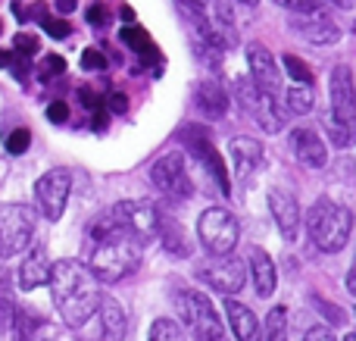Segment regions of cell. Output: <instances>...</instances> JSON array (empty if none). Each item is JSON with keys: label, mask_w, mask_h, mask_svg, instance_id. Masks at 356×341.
Returning a JSON list of instances; mask_svg holds the SVG:
<instances>
[{"label": "cell", "mask_w": 356, "mask_h": 341, "mask_svg": "<svg viewBox=\"0 0 356 341\" xmlns=\"http://www.w3.org/2000/svg\"><path fill=\"white\" fill-rule=\"evenodd\" d=\"M38 19H41L44 31H47L50 38H69V31H72V29H69V22H66V19L47 16V13H41V16H38Z\"/></svg>", "instance_id": "d6a6232c"}, {"label": "cell", "mask_w": 356, "mask_h": 341, "mask_svg": "<svg viewBox=\"0 0 356 341\" xmlns=\"http://www.w3.org/2000/svg\"><path fill=\"white\" fill-rule=\"evenodd\" d=\"M332 3H334V6H341V10H350L353 0H332Z\"/></svg>", "instance_id": "bcb514c9"}, {"label": "cell", "mask_w": 356, "mask_h": 341, "mask_svg": "<svg viewBox=\"0 0 356 341\" xmlns=\"http://www.w3.org/2000/svg\"><path fill=\"white\" fill-rule=\"evenodd\" d=\"M188 144L194 148V154H200L203 166L213 169L216 182H219V188L228 194V173H225V163H222V157L213 150V144L207 141V132L197 129V125H188Z\"/></svg>", "instance_id": "e0dca14e"}, {"label": "cell", "mask_w": 356, "mask_h": 341, "mask_svg": "<svg viewBox=\"0 0 356 341\" xmlns=\"http://www.w3.org/2000/svg\"><path fill=\"white\" fill-rule=\"evenodd\" d=\"M38 35H29V31H22V35H16V54H22V56H31V54H38Z\"/></svg>", "instance_id": "e575fe53"}, {"label": "cell", "mask_w": 356, "mask_h": 341, "mask_svg": "<svg viewBox=\"0 0 356 341\" xmlns=\"http://www.w3.org/2000/svg\"><path fill=\"white\" fill-rule=\"evenodd\" d=\"M47 119H50V122H66V119H69V106L63 104V100H54V104L47 106Z\"/></svg>", "instance_id": "74e56055"}, {"label": "cell", "mask_w": 356, "mask_h": 341, "mask_svg": "<svg viewBox=\"0 0 356 341\" xmlns=\"http://www.w3.org/2000/svg\"><path fill=\"white\" fill-rule=\"evenodd\" d=\"M10 63H13V54L10 50H0V69H6Z\"/></svg>", "instance_id": "ee69618b"}, {"label": "cell", "mask_w": 356, "mask_h": 341, "mask_svg": "<svg viewBox=\"0 0 356 341\" xmlns=\"http://www.w3.org/2000/svg\"><path fill=\"white\" fill-rule=\"evenodd\" d=\"M328 94H332V113L341 119V122L353 125V106H356V100H353V75H350V66H334Z\"/></svg>", "instance_id": "5bb4252c"}, {"label": "cell", "mask_w": 356, "mask_h": 341, "mask_svg": "<svg viewBox=\"0 0 356 341\" xmlns=\"http://www.w3.org/2000/svg\"><path fill=\"white\" fill-rule=\"evenodd\" d=\"M106 125H110V116H106V113H97V116H94V129L104 132Z\"/></svg>", "instance_id": "b9f144b4"}, {"label": "cell", "mask_w": 356, "mask_h": 341, "mask_svg": "<svg viewBox=\"0 0 356 341\" xmlns=\"http://www.w3.org/2000/svg\"><path fill=\"white\" fill-rule=\"evenodd\" d=\"M110 104H113V110H116V113H125V110H129V100H125V94H113Z\"/></svg>", "instance_id": "60d3db41"}, {"label": "cell", "mask_w": 356, "mask_h": 341, "mask_svg": "<svg viewBox=\"0 0 356 341\" xmlns=\"http://www.w3.org/2000/svg\"><path fill=\"white\" fill-rule=\"evenodd\" d=\"M122 19L125 22H131V19H135V10H131V6H122Z\"/></svg>", "instance_id": "f6af8a7d"}, {"label": "cell", "mask_w": 356, "mask_h": 341, "mask_svg": "<svg viewBox=\"0 0 356 341\" xmlns=\"http://www.w3.org/2000/svg\"><path fill=\"white\" fill-rule=\"evenodd\" d=\"M263 144L257 141V138H234L232 141V166L234 173L244 179V175H250L253 169L263 166Z\"/></svg>", "instance_id": "ffe728a7"}, {"label": "cell", "mask_w": 356, "mask_h": 341, "mask_svg": "<svg viewBox=\"0 0 356 341\" xmlns=\"http://www.w3.org/2000/svg\"><path fill=\"white\" fill-rule=\"evenodd\" d=\"M197 232H200V241L209 254L225 257V254H232L234 244H238L241 223L228 210H222V207H209V210L200 213V219H197Z\"/></svg>", "instance_id": "8992f818"}, {"label": "cell", "mask_w": 356, "mask_h": 341, "mask_svg": "<svg viewBox=\"0 0 356 341\" xmlns=\"http://www.w3.org/2000/svg\"><path fill=\"white\" fill-rule=\"evenodd\" d=\"M225 317L232 326V335L238 341H263V326L257 323L250 307H244L241 301H225Z\"/></svg>", "instance_id": "2e32d148"}, {"label": "cell", "mask_w": 356, "mask_h": 341, "mask_svg": "<svg viewBox=\"0 0 356 341\" xmlns=\"http://www.w3.org/2000/svg\"><path fill=\"white\" fill-rule=\"evenodd\" d=\"M0 31H3V22H0Z\"/></svg>", "instance_id": "681fc988"}, {"label": "cell", "mask_w": 356, "mask_h": 341, "mask_svg": "<svg viewBox=\"0 0 356 341\" xmlns=\"http://www.w3.org/2000/svg\"><path fill=\"white\" fill-rule=\"evenodd\" d=\"M69 191H72V175L69 169H50L38 179L35 185V194H38V207L47 219H60L63 210H66V200H69Z\"/></svg>", "instance_id": "9c48e42d"}, {"label": "cell", "mask_w": 356, "mask_h": 341, "mask_svg": "<svg viewBox=\"0 0 356 341\" xmlns=\"http://www.w3.org/2000/svg\"><path fill=\"white\" fill-rule=\"evenodd\" d=\"M147 341H184L181 338V326L172 323V319H156L150 326V338Z\"/></svg>", "instance_id": "f546056e"}, {"label": "cell", "mask_w": 356, "mask_h": 341, "mask_svg": "<svg viewBox=\"0 0 356 341\" xmlns=\"http://www.w3.org/2000/svg\"><path fill=\"white\" fill-rule=\"evenodd\" d=\"M29 144H31V132L29 129H16V132H10V135H6V150H10L13 157L25 154V150H29Z\"/></svg>", "instance_id": "1f68e13d"}, {"label": "cell", "mask_w": 356, "mask_h": 341, "mask_svg": "<svg viewBox=\"0 0 356 341\" xmlns=\"http://www.w3.org/2000/svg\"><path fill=\"white\" fill-rule=\"evenodd\" d=\"M291 148H294V157L309 169H322L328 163V148L319 138V132L313 129H294L291 132Z\"/></svg>", "instance_id": "9a60e30c"}, {"label": "cell", "mask_w": 356, "mask_h": 341, "mask_svg": "<svg viewBox=\"0 0 356 341\" xmlns=\"http://www.w3.org/2000/svg\"><path fill=\"white\" fill-rule=\"evenodd\" d=\"M122 41L129 44L131 50H138V54L144 56V63L160 60V50L154 47V41H150L147 29H141V25H125V29H122Z\"/></svg>", "instance_id": "603a6c76"}, {"label": "cell", "mask_w": 356, "mask_h": 341, "mask_svg": "<svg viewBox=\"0 0 356 341\" xmlns=\"http://www.w3.org/2000/svg\"><path fill=\"white\" fill-rule=\"evenodd\" d=\"M344 341H353V335H347V338H344Z\"/></svg>", "instance_id": "c3c4849f"}, {"label": "cell", "mask_w": 356, "mask_h": 341, "mask_svg": "<svg viewBox=\"0 0 356 341\" xmlns=\"http://www.w3.org/2000/svg\"><path fill=\"white\" fill-rule=\"evenodd\" d=\"M278 6H288L291 13H319L322 3L319 0H275Z\"/></svg>", "instance_id": "836d02e7"}, {"label": "cell", "mask_w": 356, "mask_h": 341, "mask_svg": "<svg viewBox=\"0 0 356 341\" xmlns=\"http://www.w3.org/2000/svg\"><path fill=\"white\" fill-rule=\"evenodd\" d=\"M238 3H244V6H257L259 0H238Z\"/></svg>", "instance_id": "7dc6e473"}, {"label": "cell", "mask_w": 356, "mask_h": 341, "mask_svg": "<svg viewBox=\"0 0 356 341\" xmlns=\"http://www.w3.org/2000/svg\"><path fill=\"white\" fill-rule=\"evenodd\" d=\"M81 66H85V69H106V56L100 54V50L88 47L85 54H81Z\"/></svg>", "instance_id": "8d00e7d4"}, {"label": "cell", "mask_w": 356, "mask_h": 341, "mask_svg": "<svg viewBox=\"0 0 356 341\" xmlns=\"http://www.w3.org/2000/svg\"><path fill=\"white\" fill-rule=\"evenodd\" d=\"M194 100H197V106H200V110L207 113L209 119H222L228 113V94H225V88H222L219 81H213V79H207V81H200V85H197Z\"/></svg>", "instance_id": "44dd1931"}, {"label": "cell", "mask_w": 356, "mask_h": 341, "mask_svg": "<svg viewBox=\"0 0 356 341\" xmlns=\"http://www.w3.org/2000/svg\"><path fill=\"white\" fill-rule=\"evenodd\" d=\"M313 301H316V307H319V313H325V317L332 319L334 326H344V323H347V317H344V313H341L334 304H328V301H322V298H313Z\"/></svg>", "instance_id": "d590c367"}, {"label": "cell", "mask_w": 356, "mask_h": 341, "mask_svg": "<svg viewBox=\"0 0 356 341\" xmlns=\"http://www.w3.org/2000/svg\"><path fill=\"white\" fill-rule=\"evenodd\" d=\"M269 210H272V219L278 223V229H282V235L288 238V241H294L297 232H300V204H297L294 191H288V188H272Z\"/></svg>", "instance_id": "4fadbf2b"}, {"label": "cell", "mask_w": 356, "mask_h": 341, "mask_svg": "<svg viewBox=\"0 0 356 341\" xmlns=\"http://www.w3.org/2000/svg\"><path fill=\"white\" fill-rule=\"evenodd\" d=\"M313 104H316L313 85H297L284 94V106H288V113H309Z\"/></svg>", "instance_id": "d4e9b609"}, {"label": "cell", "mask_w": 356, "mask_h": 341, "mask_svg": "<svg viewBox=\"0 0 356 341\" xmlns=\"http://www.w3.org/2000/svg\"><path fill=\"white\" fill-rule=\"evenodd\" d=\"M88 22H91V25H104L106 22V6L94 3L91 10H88Z\"/></svg>", "instance_id": "ab89813d"}, {"label": "cell", "mask_w": 356, "mask_h": 341, "mask_svg": "<svg viewBox=\"0 0 356 341\" xmlns=\"http://www.w3.org/2000/svg\"><path fill=\"white\" fill-rule=\"evenodd\" d=\"M175 304H178V313H181V323L188 326V332L197 341H222L225 338L219 313H216V307L209 304V298L203 292H178Z\"/></svg>", "instance_id": "277c9868"}, {"label": "cell", "mask_w": 356, "mask_h": 341, "mask_svg": "<svg viewBox=\"0 0 356 341\" xmlns=\"http://www.w3.org/2000/svg\"><path fill=\"white\" fill-rule=\"evenodd\" d=\"M250 276H253V288H257V298H272V292H275V263H272V257L266 254L263 248H253L250 254Z\"/></svg>", "instance_id": "d6986e66"}, {"label": "cell", "mask_w": 356, "mask_h": 341, "mask_svg": "<svg viewBox=\"0 0 356 341\" xmlns=\"http://www.w3.org/2000/svg\"><path fill=\"white\" fill-rule=\"evenodd\" d=\"M247 66H250V81L259 91L282 94V75H278V63L269 54V47L259 41L247 44Z\"/></svg>", "instance_id": "30bf717a"}, {"label": "cell", "mask_w": 356, "mask_h": 341, "mask_svg": "<svg viewBox=\"0 0 356 341\" xmlns=\"http://www.w3.org/2000/svg\"><path fill=\"white\" fill-rule=\"evenodd\" d=\"M282 63H284V69H288L291 81H297V85H313V69H309L307 63L300 60V56L284 54V56H282Z\"/></svg>", "instance_id": "f1b7e54d"}, {"label": "cell", "mask_w": 356, "mask_h": 341, "mask_svg": "<svg viewBox=\"0 0 356 341\" xmlns=\"http://www.w3.org/2000/svg\"><path fill=\"white\" fill-rule=\"evenodd\" d=\"M222 341H228V338H222Z\"/></svg>", "instance_id": "f907efd6"}, {"label": "cell", "mask_w": 356, "mask_h": 341, "mask_svg": "<svg viewBox=\"0 0 356 341\" xmlns=\"http://www.w3.org/2000/svg\"><path fill=\"white\" fill-rule=\"evenodd\" d=\"M97 319H100V338L97 341H122L125 338V310L119 307V301L104 298L97 301Z\"/></svg>", "instance_id": "ac0fdd59"}, {"label": "cell", "mask_w": 356, "mask_h": 341, "mask_svg": "<svg viewBox=\"0 0 356 341\" xmlns=\"http://www.w3.org/2000/svg\"><path fill=\"white\" fill-rule=\"evenodd\" d=\"M322 122H325V129H328V135H332V144H338V148H347V144L353 141V135H350V129L353 125H347V122H341L338 116H334L332 110L325 113V119H322Z\"/></svg>", "instance_id": "83f0119b"}, {"label": "cell", "mask_w": 356, "mask_h": 341, "mask_svg": "<svg viewBox=\"0 0 356 341\" xmlns=\"http://www.w3.org/2000/svg\"><path fill=\"white\" fill-rule=\"evenodd\" d=\"M110 213L119 229H125L135 241L150 244L160 235V210H156V204H150V200H122V204H116Z\"/></svg>", "instance_id": "52a82bcc"}, {"label": "cell", "mask_w": 356, "mask_h": 341, "mask_svg": "<svg viewBox=\"0 0 356 341\" xmlns=\"http://www.w3.org/2000/svg\"><path fill=\"white\" fill-rule=\"evenodd\" d=\"M47 276H50L47 254H44L41 248H35V251H31V254L22 260V267H19V285H22L25 292H31V288L47 285Z\"/></svg>", "instance_id": "7402d4cb"}, {"label": "cell", "mask_w": 356, "mask_h": 341, "mask_svg": "<svg viewBox=\"0 0 356 341\" xmlns=\"http://www.w3.org/2000/svg\"><path fill=\"white\" fill-rule=\"evenodd\" d=\"M156 238H160V241L166 244V251H172V254H188V241H184V235H181L175 219L160 216V235Z\"/></svg>", "instance_id": "cb8c5ba5"}, {"label": "cell", "mask_w": 356, "mask_h": 341, "mask_svg": "<svg viewBox=\"0 0 356 341\" xmlns=\"http://www.w3.org/2000/svg\"><path fill=\"white\" fill-rule=\"evenodd\" d=\"M150 182L156 185V191L166 194L169 200H184L194 194V182L188 175V166H184V154H163L160 160L150 166Z\"/></svg>", "instance_id": "ba28073f"}, {"label": "cell", "mask_w": 356, "mask_h": 341, "mask_svg": "<svg viewBox=\"0 0 356 341\" xmlns=\"http://www.w3.org/2000/svg\"><path fill=\"white\" fill-rule=\"evenodd\" d=\"M91 257H88V269L97 282H122L129 273H135L141 263V241L129 235L125 229L113 225L106 235L91 238Z\"/></svg>", "instance_id": "7a4b0ae2"}, {"label": "cell", "mask_w": 356, "mask_h": 341, "mask_svg": "<svg viewBox=\"0 0 356 341\" xmlns=\"http://www.w3.org/2000/svg\"><path fill=\"white\" fill-rule=\"evenodd\" d=\"M54 304L60 307V317L66 326L81 329L94 317L100 301V282L91 276V269L79 260H56L47 276Z\"/></svg>", "instance_id": "6da1fadb"}, {"label": "cell", "mask_w": 356, "mask_h": 341, "mask_svg": "<svg viewBox=\"0 0 356 341\" xmlns=\"http://www.w3.org/2000/svg\"><path fill=\"white\" fill-rule=\"evenodd\" d=\"M200 279H207L209 288H216V292L232 298V294H238L241 288H244L247 273H244V263H241L238 257H225V260H216V263H209V267H203Z\"/></svg>", "instance_id": "8fae6325"}, {"label": "cell", "mask_w": 356, "mask_h": 341, "mask_svg": "<svg viewBox=\"0 0 356 341\" xmlns=\"http://www.w3.org/2000/svg\"><path fill=\"white\" fill-rule=\"evenodd\" d=\"M56 10H60V13H72L75 10V0H56Z\"/></svg>", "instance_id": "7bdbcfd3"}, {"label": "cell", "mask_w": 356, "mask_h": 341, "mask_svg": "<svg viewBox=\"0 0 356 341\" xmlns=\"http://www.w3.org/2000/svg\"><path fill=\"white\" fill-rule=\"evenodd\" d=\"M35 235V210L25 204L0 207V260H10L25 251Z\"/></svg>", "instance_id": "5b68a950"}, {"label": "cell", "mask_w": 356, "mask_h": 341, "mask_svg": "<svg viewBox=\"0 0 356 341\" xmlns=\"http://www.w3.org/2000/svg\"><path fill=\"white\" fill-rule=\"evenodd\" d=\"M303 341H334V335L325 329V326H316V329H309L307 335H303Z\"/></svg>", "instance_id": "f35d334b"}, {"label": "cell", "mask_w": 356, "mask_h": 341, "mask_svg": "<svg viewBox=\"0 0 356 341\" xmlns=\"http://www.w3.org/2000/svg\"><path fill=\"white\" fill-rule=\"evenodd\" d=\"M266 341H288V313L284 307H272L269 317H266Z\"/></svg>", "instance_id": "484cf974"}, {"label": "cell", "mask_w": 356, "mask_h": 341, "mask_svg": "<svg viewBox=\"0 0 356 341\" xmlns=\"http://www.w3.org/2000/svg\"><path fill=\"white\" fill-rule=\"evenodd\" d=\"M63 72H66V60L56 56V54H47L41 60V66H38V79L41 81H50V79H56V75H63Z\"/></svg>", "instance_id": "4dcf8cb0"}, {"label": "cell", "mask_w": 356, "mask_h": 341, "mask_svg": "<svg viewBox=\"0 0 356 341\" xmlns=\"http://www.w3.org/2000/svg\"><path fill=\"white\" fill-rule=\"evenodd\" d=\"M307 232L322 254H338V251H344L347 241H350L353 216L347 207L334 204V200H328V198H319L307 210Z\"/></svg>", "instance_id": "3957f363"}, {"label": "cell", "mask_w": 356, "mask_h": 341, "mask_svg": "<svg viewBox=\"0 0 356 341\" xmlns=\"http://www.w3.org/2000/svg\"><path fill=\"white\" fill-rule=\"evenodd\" d=\"M291 29L300 38H307L309 44H334L341 38V29L332 22L325 10L319 13H294L291 16Z\"/></svg>", "instance_id": "7c38bea8"}, {"label": "cell", "mask_w": 356, "mask_h": 341, "mask_svg": "<svg viewBox=\"0 0 356 341\" xmlns=\"http://www.w3.org/2000/svg\"><path fill=\"white\" fill-rule=\"evenodd\" d=\"M13 313H16V301H13V282L10 276H0V326L10 329Z\"/></svg>", "instance_id": "4316f807"}]
</instances>
